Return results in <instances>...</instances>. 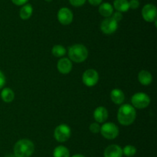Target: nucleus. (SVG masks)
I'll return each mask as SVG.
<instances>
[{
  "label": "nucleus",
  "instance_id": "obj_1",
  "mask_svg": "<svg viewBox=\"0 0 157 157\" xmlns=\"http://www.w3.org/2000/svg\"><path fill=\"white\" fill-rule=\"evenodd\" d=\"M136 112L131 105L124 104L120 107L117 113L118 122L123 126H130L134 122Z\"/></svg>",
  "mask_w": 157,
  "mask_h": 157
},
{
  "label": "nucleus",
  "instance_id": "obj_2",
  "mask_svg": "<svg viewBox=\"0 0 157 157\" xmlns=\"http://www.w3.org/2000/svg\"><path fill=\"white\" fill-rule=\"evenodd\" d=\"M34 151V143L27 139L18 140L14 146V155L15 157H30Z\"/></svg>",
  "mask_w": 157,
  "mask_h": 157
},
{
  "label": "nucleus",
  "instance_id": "obj_3",
  "mask_svg": "<svg viewBox=\"0 0 157 157\" xmlns=\"http://www.w3.org/2000/svg\"><path fill=\"white\" fill-rule=\"evenodd\" d=\"M68 56L70 59L75 62H82L87 59L88 50L84 45L75 44L69 47Z\"/></svg>",
  "mask_w": 157,
  "mask_h": 157
},
{
  "label": "nucleus",
  "instance_id": "obj_4",
  "mask_svg": "<svg viewBox=\"0 0 157 157\" xmlns=\"http://www.w3.org/2000/svg\"><path fill=\"white\" fill-rule=\"evenodd\" d=\"M101 133L107 139H113L119 135V128L113 123H106L101 126Z\"/></svg>",
  "mask_w": 157,
  "mask_h": 157
},
{
  "label": "nucleus",
  "instance_id": "obj_5",
  "mask_svg": "<svg viewBox=\"0 0 157 157\" xmlns=\"http://www.w3.org/2000/svg\"><path fill=\"white\" fill-rule=\"evenodd\" d=\"M71 130L70 127L66 124H61L57 126L55 129L54 135L55 139L60 143H64L70 139Z\"/></svg>",
  "mask_w": 157,
  "mask_h": 157
},
{
  "label": "nucleus",
  "instance_id": "obj_6",
  "mask_svg": "<svg viewBox=\"0 0 157 157\" xmlns=\"http://www.w3.org/2000/svg\"><path fill=\"white\" fill-rule=\"evenodd\" d=\"M133 107L136 109H145L150 105V98L147 94L144 92H137L134 94L131 99Z\"/></svg>",
  "mask_w": 157,
  "mask_h": 157
},
{
  "label": "nucleus",
  "instance_id": "obj_7",
  "mask_svg": "<svg viewBox=\"0 0 157 157\" xmlns=\"http://www.w3.org/2000/svg\"><path fill=\"white\" fill-rule=\"evenodd\" d=\"M99 75L98 72L93 69L86 70L82 75V81L84 85L88 87H92L98 83Z\"/></svg>",
  "mask_w": 157,
  "mask_h": 157
},
{
  "label": "nucleus",
  "instance_id": "obj_8",
  "mask_svg": "<svg viewBox=\"0 0 157 157\" xmlns=\"http://www.w3.org/2000/svg\"><path fill=\"white\" fill-rule=\"evenodd\" d=\"M118 28V22L113 19L112 17L106 18L102 21L101 24V29L104 34L110 35L117 31Z\"/></svg>",
  "mask_w": 157,
  "mask_h": 157
},
{
  "label": "nucleus",
  "instance_id": "obj_9",
  "mask_svg": "<svg viewBox=\"0 0 157 157\" xmlns=\"http://www.w3.org/2000/svg\"><path fill=\"white\" fill-rule=\"evenodd\" d=\"M58 19L64 26L70 25L73 21V13L68 8L63 7L58 12Z\"/></svg>",
  "mask_w": 157,
  "mask_h": 157
},
{
  "label": "nucleus",
  "instance_id": "obj_10",
  "mask_svg": "<svg viewBox=\"0 0 157 157\" xmlns=\"http://www.w3.org/2000/svg\"><path fill=\"white\" fill-rule=\"evenodd\" d=\"M143 18L148 22L156 20V7L153 4H147L142 9Z\"/></svg>",
  "mask_w": 157,
  "mask_h": 157
},
{
  "label": "nucleus",
  "instance_id": "obj_11",
  "mask_svg": "<svg viewBox=\"0 0 157 157\" xmlns=\"http://www.w3.org/2000/svg\"><path fill=\"white\" fill-rule=\"evenodd\" d=\"M123 149L118 145H110L104 150V157H122Z\"/></svg>",
  "mask_w": 157,
  "mask_h": 157
},
{
  "label": "nucleus",
  "instance_id": "obj_12",
  "mask_svg": "<svg viewBox=\"0 0 157 157\" xmlns=\"http://www.w3.org/2000/svg\"><path fill=\"white\" fill-rule=\"evenodd\" d=\"M58 70L62 74H68L72 69V62L69 58H62L57 64Z\"/></svg>",
  "mask_w": 157,
  "mask_h": 157
},
{
  "label": "nucleus",
  "instance_id": "obj_13",
  "mask_svg": "<svg viewBox=\"0 0 157 157\" xmlns=\"http://www.w3.org/2000/svg\"><path fill=\"white\" fill-rule=\"evenodd\" d=\"M94 118L98 123H104L108 118V111L104 106H99L94 112Z\"/></svg>",
  "mask_w": 157,
  "mask_h": 157
},
{
  "label": "nucleus",
  "instance_id": "obj_14",
  "mask_svg": "<svg viewBox=\"0 0 157 157\" xmlns=\"http://www.w3.org/2000/svg\"><path fill=\"white\" fill-rule=\"evenodd\" d=\"M110 98L115 104L121 105L125 99V95L121 89H114L110 92Z\"/></svg>",
  "mask_w": 157,
  "mask_h": 157
},
{
  "label": "nucleus",
  "instance_id": "obj_15",
  "mask_svg": "<svg viewBox=\"0 0 157 157\" xmlns=\"http://www.w3.org/2000/svg\"><path fill=\"white\" fill-rule=\"evenodd\" d=\"M138 79L140 83L144 86H148L153 81V75L149 71L142 70L139 72Z\"/></svg>",
  "mask_w": 157,
  "mask_h": 157
},
{
  "label": "nucleus",
  "instance_id": "obj_16",
  "mask_svg": "<svg viewBox=\"0 0 157 157\" xmlns=\"http://www.w3.org/2000/svg\"><path fill=\"white\" fill-rule=\"evenodd\" d=\"M99 12L104 17L108 18L111 16L112 14L113 13V7L108 2L102 3L99 6Z\"/></svg>",
  "mask_w": 157,
  "mask_h": 157
},
{
  "label": "nucleus",
  "instance_id": "obj_17",
  "mask_svg": "<svg viewBox=\"0 0 157 157\" xmlns=\"http://www.w3.org/2000/svg\"><path fill=\"white\" fill-rule=\"evenodd\" d=\"M113 7H114V9L117 12H127L129 9H130L129 1H127V0H114V2H113Z\"/></svg>",
  "mask_w": 157,
  "mask_h": 157
},
{
  "label": "nucleus",
  "instance_id": "obj_18",
  "mask_svg": "<svg viewBox=\"0 0 157 157\" xmlns=\"http://www.w3.org/2000/svg\"><path fill=\"white\" fill-rule=\"evenodd\" d=\"M32 12H33V8H32V6L30 4H25L20 9V18L24 20L29 19L32 16Z\"/></svg>",
  "mask_w": 157,
  "mask_h": 157
},
{
  "label": "nucleus",
  "instance_id": "obj_19",
  "mask_svg": "<svg viewBox=\"0 0 157 157\" xmlns=\"http://www.w3.org/2000/svg\"><path fill=\"white\" fill-rule=\"evenodd\" d=\"M1 98L5 103H11L15 98V93L10 88H4L1 92Z\"/></svg>",
  "mask_w": 157,
  "mask_h": 157
},
{
  "label": "nucleus",
  "instance_id": "obj_20",
  "mask_svg": "<svg viewBox=\"0 0 157 157\" xmlns=\"http://www.w3.org/2000/svg\"><path fill=\"white\" fill-rule=\"evenodd\" d=\"M54 157H70V152L64 146H58L54 149Z\"/></svg>",
  "mask_w": 157,
  "mask_h": 157
},
{
  "label": "nucleus",
  "instance_id": "obj_21",
  "mask_svg": "<svg viewBox=\"0 0 157 157\" xmlns=\"http://www.w3.org/2000/svg\"><path fill=\"white\" fill-rule=\"evenodd\" d=\"M52 52L53 55H55V57H62L65 55L66 49L63 46L56 45V46H55L52 48Z\"/></svg>",
  "mask_w": 157,
  "mask_h": 157
},
{
  "label": "nucleus",
  "instance_id": "obj_22",
  "mask_svg": "<svg viewBox=\"0 0 157 157\" xmlns=\"http://www.w3.org/2000/svg\"><path fill=\"white\" fill-rule=\"evenodd\" d=\"M136 153V149L135 146L131 145H127L123 149V155H125L127 157H132Z\"/></svg>",
  "mask_w": 157,
  "mask_h": 157
},
{
  "label": "nucleus",
  "instance_id": "obj_23",
  "mask_svg": "<svg viewBox=\"0 0 157 157\" xmlns=\"http://www.w3.org/2000/svg\"><path fill=\"white\" fill-rule=\"evenodd\" d=\"M89 129L93 133H98L101 131V126L98 123H93L90 124Z\"/></svg>",
  "mask_w": 157,
  "mask_h": 157
},
{
  "label": "nucleus",
  "instance_id": "obj_24",
  "mask_svg": "<svg viewBox=\"0 0 157 157\" xmlns=\"http://www.w3.org/2000/svg\"><path fill=\"white\" fill-rule=\"evenodd\" d=\"M71 4L75 7H79V6H83L85 3L86 0H69Z\"/></svg>",
  "mask_w": 157,
  "mask_h": 157
},
{
  "label": "nucleus",
  "instance_id": "obj_25",
  "mask_svg": "<svg viewBox=\"0 0 157 157\" xmlns=\"http://www.w3.org/2000/svg\"><path fill=\"white\" fill-rule=\"evenodd\" d=\"M129 6H130V9H136L140 6L139 0H130L129 2Z\"/></svg>",
  "mask_w": 157,
  "mask_h": 157
},
{
  "label": "nucleus",
  "instance_id": "obj_26",
  "mask_svg": "<svg viewBox=\"0 0 157 157\" xmlns=\"http://www.w3.org/2000/svg\"><path fill=\"white\" fill-rule=\"evenodd\" d=\"M112 15H113L112 18H113L114 20H116L117 22L119 21H121V20L123 18L122 13H121V12H114V13L112 14Z\"/></svg>",
  "mask_w": 157,
  "mask_h": 157
},
{
  "label": "nucleus",
  "instance_id": "obj_27",
  "mask_svg": "<svg viewBox=\"0 0 157 157\" xmlns=\"http://www.w3.org/2000/svg\"><path fill=\"white\" fill-rule=\"evenodd\" d=\"M5 84H6V76L4 73L0 70V89L3 88Z\"/></svg>",
  "mask_w": 157,
  "mask_h": 157
},
{
  "label": "nucleus",
  "instance_id": "obj_28",
  "mask_svg": "<svg viewBox=\"0 0 157 157\" xmlns=\"http://www.w3.org/2000/svg\"><path fill=\"white\" fill-rule=\"evenodd\" d=\"M12 2L16 6H22V5L26 4L28 0H12Z\"/></svg>",
  "mask_w": 157,
  "mask_h": 157
},
{
  "label": "nucleus",
  "instance_id": "obj_29",
  "mask_svg": "<svg viewBox=\"0 0 157 157\" xmlns=\"http://www.w3.org/2000/svg\"><path fill=\"white\" fill-rule=\"evenodd\" d=\"M88 2L90 5H92L94 6H96L101 5V2H102V0H88Z\"/></svg>",
  "mask_w": 157,
  "mask_h": 157
},
{
  "label": "nucleus",
  "instance_id": "obj_30",
  "mask_svg": "<svg viewBox=\"0 0 157 157\" xmlns=\"http://www.w3.org/2000/svg\"><path fill=\"white\" fill-rule=\"evenodd\" d=\"M72 157H85V156L83 155H81V154H76V155H74Z\"/></svg>",
  "mask_w": 157,
  "mask_h": 157
},
{
  "label": "nucleus",
  "instance_id": "obj_31",
  "mask_svg": "<svg viewBox=\"0 0 157 157\" xmlns=\"http://www.w3.org/2000/svg\"><path fill=\"white\" fill-rule=\"evenodd\" d=\"M6 157H15V155H12V154H8L6 155Z\"/></svg>",
  "mask_w": 157,
  "mask_h": 157
},
{
  "label": "nucleus",
  "instance_id": "obj_32",
  "mask_svg": "<svg viewBox=\"0 0 157 157\" xmlns=\"http://www.w3.org/2000/svg\"><path fill=\"white\" fill-rule=\"evenodd\" d=\"M46 2H52V0H45Z\"/></svg>",
  "mask_w": 157,
  "mask_h": 157
}]
</instances>
